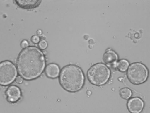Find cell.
Returning a JSON list of instances; mask_svg holds the SVG:
<instances>
[{
	"instance_id": "1",
	"label": "cell",
	"mask_w": 150,
	"mask_h": 113,
	"mask_svg": "<svg viewBox=\"0 0 150 113\" xmlns=\"http://www.w3.org/2000/svg\"><path fill=\"white\" fill-rule=\"evenodd\" d=\"M16 64L20 76L26 80H33L43 73L46 66V59L40 49L28 47L19 53Z\"/></svg>"
},
{
	"instance_id": "2",
	"label": "cell",
	"mask_w": 150,
	"mask_h": 113,
	"mask_svg": "<svg viewBox=\"0 0 150 113\" xmlns=\"http://www.w3.org/2000/svg\"><path fill=\"white\" fill-rule=\"evenodd\" d=\"M85 81L84 73L81 68L74 64L66 66L62 69L59 82L62 87L69 92L80 91Z\"/></svg>"
},
{
	"instance_id": "3",
	"label": "cell",
	"mask_w": 150,
	"mask_h": 113,
	"mask_svg": "<svg viewBox=\"0 0 150 113\" xmlns=\"http://www.w3.org/2000/svg\"><path fill=\"white\" fill-rule=\"evenodd\" d=\"M87 76L91 84L97 86H103L109 80L111 71L105 64L99 63L90 68Z\"/></svg>"
},
{
	"instance_id": "4",
	"label": "cell",
	"mask_w": 150,
	"mask_h": 113,
	"mask_svg": "<svg viewBox=\"0 0 150 113\" xmlns=\"http://www.w3.org/2000/svg\"><path fill=\"white\" fill-rule=\"evenodd\" d=\"M127 76L128 80L134 85H140L148 79L149 71L143 64L139 62L134 63L129 66Z\"/></svg>"
},
{
	"instance_id": "5",
	"label": "cell",
	"mask_w": 150,
	"mask_h": 113,
	"mask_svg": "<svg viewBox=\"0 0 150 113\" xmlns=\"http://www.w3.org/2000/svg\"><path fill=\"white\" fill-rule=\"evenodd\" d=\"M17 69L12 62L4 61L0 63V84L1 86L9 85L17 77Z\"/></svg>"
},
{
	"instance_id": "6",
	"label": "cell",
	"mask_w": 150,
	"mask_h": 113,
	"mask_svg": "<svg viewBox=\"0 0 150 113\" xmlns=\"http://www.w3.org/2000/svg\"><path fill=\"white\" fill-rule=\"evenodd\" d=\"M7 101L10 103H15L18 101L21 97V91L18 87L10 86L6 91Z\"/></svg>"
},
{
	"instance_id": "7",
	"label": "cell",
	"mask_w": 150,
	"mask_h": 113,
	"mask_svg": "<svg viewBox=\"0 0 150 113\" xmlns=\"http://www.w3.org/2000/svg\"><path fill=\"white\" fill-rule=\"evenodd\" d=\"M127 107L131 113H140L143 109L144 103L141 99L138 97L131 98L128 101Z\"/></svg>"
},
{
	"instance_id": "8",
	"label": "cell",
	"mask_w": 150,
	"mask_h": 113,
	"mask_svg": "<svg viewBox=\"0 0 150 113\" xmlns=\"http://www.w3.org/2000/svg\"><path fill=\"white\" fill-rule=\"evenodd\" d=\"M16 3L19 7L23 9H35L41 4V0H15Z\"/></svg>"
},
{
	"instance_id": "9",
	"label": "cell",
	"mask_w": 150,
	"mask_h": 113,
	"mask_svg": "<svg viewBox=\"0 0 150 113\" xmlns=\"http://www.w3.org/2000/svg\"><path fill=\"white\" fill-rule=\"evenodd\" d=\"M103 60L108 65H115L118 61V56L114 51L109 49L105 52Z\"/></svg>"
},
{
	"instance_id": "10",
	"label": "cell",
	"mask_w": 150,
	"mask_h": 113,
	"mask_svg": "<svg viewBox=\"0 0 150 113\" xmlns=\"http://www.w3.org/2000/svg\"><path fill=\"white\" fill-rule=\"evenodd\" d=\"M60 67L56 64H49L45 68V74L49 78H57L60 75Z\"/></svg>"
},
{
	"instance_id": "11",
	"label": "cell",
	"mask_w": 150,
	"mask_h": 113,
	"mask_svg": "<svg viewBox=\"0 0 150 113\" xmlns=\"http://www.w3.org/2000/svg\"><path fill=\"white\" fill-rule=\"evenodd\" d=\"M115 65V68L117 69L120 72H125L127 70L129 66V63L125 59H121L119 61L117 62Z\"/></svg>"
},
{
	"instance_id": "12",
	"label": "cell",
	"mask_w": 150,
	"mask_h": 113,
	"mask_svg": "<svg viewBox=\"0 0 150 113\" xmlns=\"http://www.w3.org/2000/svg\"><path fill=\"white\" fill-rule=\"evenodd\" d=\"M119 93L121 97L124 99H129L132 95L131 90L128 88H122L120 90Z\"/></svg>"
},
{
	"instance_id": "13",
	"label": "cell",
	"mask_w": 150,
	"mask_h": 113,
	"mask_svg": "<svg viewBox=\"0 0 150 113\" xmlns=\"http://www.w3.org/2000/svg\"><path fill=\"white\" fill-rule=\"evenodd\" d=\"M47 45H48L47 42L45 40H42L39 43L40 49H41L42 50H45V49H46Z\"/></svg>"
},
{
	"instance_id": "14",
	"label": "cell",
	"mask_w": 150,
	"mask_h": 113,
	"mask_svg": "<svg viewBox=\"0 0 150 113\" xmlns=\"http://www.w3.org/2000/svg\"><path fill=\"white\" fill-rule=\"evenodd\" d=\"M31 40V41L33 43H34V44H37V43L40 42L39 37L38 36H36V35L32 36Z\"/></svg>"
},
{
	"instance_id": "15",
	"label": "cell",
	"mask_w": 150,
	"mask_h": 113,
	"mask_svg": "<svg viewBox=\"0 0 150 113\" xmlns=\"http://www.w3.org/2000/svg\"><path fill=\"white\" fill-rule=\"evenodd\" d=\"M28 45H29L28 42L27 41H26V40L23 41L21 42V47H22L23 49L27 48Z\"/></svg>"
},
{
	"instance_id": "16",
	"label": "cell",
	"mask_w": 150,
	"mask_h": 113,
	"mask_svg": "<svg viewBox=\"0 0 150 113\" xmlns=\"http://www.w3.org/2000/svg\"><path fill=\"white\" fill-rule=\"evenodd\" d=\"M16 82L18 84H21L23 81V78L21 76H18L17 77L15 80Z\"/></svg>"
}]
</instances>
